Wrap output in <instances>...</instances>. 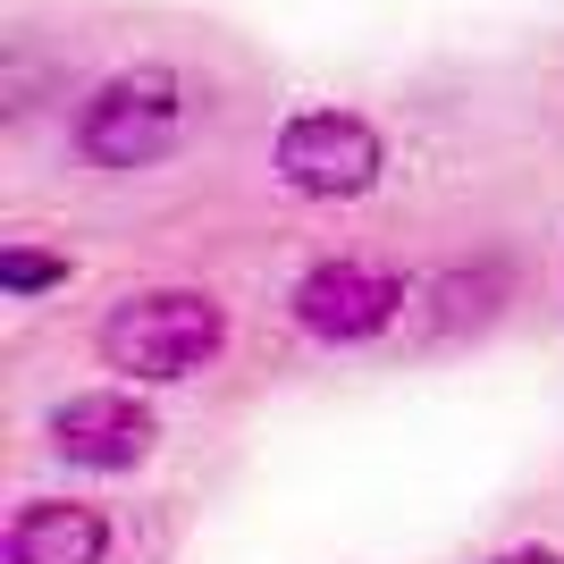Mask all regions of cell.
<instances>
[{
    "label": "cell",
    "instance_id": "2",
    "mask_svg": "<svg viewBox=\"0 0 564 564\" xmlns=\"http://www.w3.org/2000/svg\"><path fill=\"white\" fill-rule=\"evenodd\" d=\"M228 346V312L194 286H152V295H127V304L101 321V354L110 371L127 379H186L203 371L212 354Z\"/></svg>",
    "mask_w": 564,
    "mask_h": 564
},
{
    "label": "cell",
    "instance_id": "3",
    "mask_svg": "<svg viewBox=\"0 0 564 564\" xmlns=\"http://www.w3.org/2000/svg\"><path fill=\"white\" fill-rule=\"evenodd\" d=\"M379 169H388V143L362 110H295L279 127V177L304 203H354L379 186Z\"/></svg>",
    "mask_w": 564,
    "mask_h": 564
},
{
    "label": "cell",
    "instance_id": "6",
    "mask_svg": "<svg viewBox=\"0 0 564 564\" xmlns=\"http://www.w3.org/2000/svg\"><path fill=\"white\" fill-rule=\"evenodd\" d=\"M110 556V522L76 497H34L9 522V564H101Z\"/></svg>",
    "mask_w": 564,
    "mask_h": 564
},
{
    "label": "cell",
    "instance_id": "4",
    "mask_svg": "<svg viewBox=\"0 0 564 564\" xmlns=\"http://www.w3.org/2000/svg\"><path fill=\"white\" fill-rule=\"evenodd\" d=\"M404 312V279L397 270H371V261H321L295 286V321H304L321 346H354V337H379Z\"/></svg>",
    "mask_w": 564,
    "mask_h": 564
},
{
    "label": "cell",
    "instance_id": "9",
    "mask_svg": "<svg viewBox=\"0 0 564 564\" xmlns=\"http://www.w3.org/2000/svg\"><path fill=\"white\" fill-rule=\"evenodd\" d=\"M497 564H564V556H556V547H506Z\"/></svg>",
    "mask_w": 564,
    "mask_h": 564
},
{
    "label": "cell",
    "instance_id": "7",
    "mask_svg": "<svg viewBox=\"0 0 564 564\" xmlns=\"http://www.w3.org/2000/svg\"><path fill=\"white\" fill-rule=\"evenodd\" d=\"M497 295H506V279H497V270H447V279L430 286V304H438V312H430V329L447 337V329H464V321L480 329V321L497 312Z\"/></svg>",
    "mask_w": 564,
    "mask_h": 564
},
{
    "label": "cell",
    "instance_id": "5",
    "mask_svg": "<svg viewBox=\"0 0 564 564\" xmlns=\"http://www.w3.org/2000/svg\"><path fill=\"white\" fill-rule=\"evenodd\" d=\"M51 447L85 471H127L152 455V413H143L127 388H101V397H68L51 413Z\"/></svg>",
    "mask_w": 564,
    "mask_h": 564
},
{
    "label": "cell",
    "instance_id": "1",
    "mask_svg": "<svg viewBox=\"0 0 564 564\" xmlns=\"http://www.w3.org/2000/svg\"><path fill=\"white\" fill-rule=\"evenodd\" d=\"M186 118H194V94L186 76L161 68V59H135V68L101 76L85 110H76V152L94 169H152L186 143Z\"/></svg>",
    "mask_w": 564,
    "mask_h": 564
},
{
    "label": "cell",
    "instance_id": "8",
    "mask_svg": "<svg viewBox=\"0 0 564 564\" xmlns=\"http://www.w3.org/2000/svg\"><path fill=\"white\" fill-rule=\"evenodd\" d=\"M59 279H68L59 253H34V245H9V253H0V286H9V295H43V286H59Z\"/></svg>",
    "mask_w": 564,
    "mask_h": 564
}]
</instances>
